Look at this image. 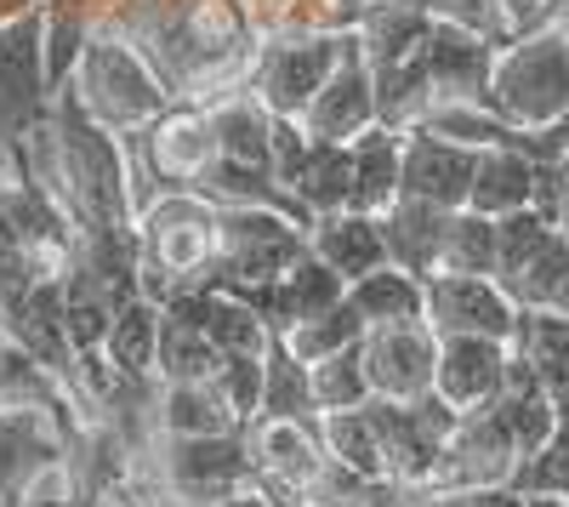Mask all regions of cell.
<instances>
[{
	"mask_svg": "<svg viewBox=\"0 0 569 507\" xmlns=\"http://www.w3.org/2000/svg\"><path fill=\"white\" fill-rule=\"evenodd\" d=\"M137 251H142V297L160 308L182 291H211L222 262V206L194 189H166L137 217Z\"/></svg>",
	"mask_w": 569,
	"mask_h": 507,
	"instance_id": "cell-1",
	"label": "cell"
},
{
	"mask_svg": "<svg viewBox=\"0 0 569 507\" xmlns=\"http://www.w3.org/2000/svg\"><path fill=\"white\" fill-rule=\"evenodd\" d=\"M69 86H74V98L86 103V115L98 126H109L114 137H137V131H149L160 115L177 109L171 86L154 74V63L109 23L91 29L86 58H80Z\"/></svg>",
	"mask_w": 569,
	"mask_h": 507,
	"instance_id": "cell-2",
	"label": "cell"
},
{
	"mask_svg": "<svg viewBox=\"0 0 569 507\" xmlns=\"http://www.w3.org/2000/svg\"><path fill=\"white\" fill-rule=\"evenodd\" d=\"M490 109L518 131H547L569 120V12L496 52Z\"/></svg>",
	"mask_w": 569,
	"mask_h": 507,
	"instance_id": "cell-3",
	"label": "cell"
},
{
	"mask_svg": "<svg viewBox=\"0 0 569 507\" xmlns=\"http://www.w3.org/2000/svg\"><path fill=\"white\" fill-rule=\"evenodd\" d=\"M496 280L525 314H569V228L536 206L501 217Z\"/></svg>",
	"mask_w": 569,
	"mask_h": 507,
	"instance_id": "cell-4",
	"label": "cell"
},
{
	"mask_svg": "<svg viewBox=\"0 0 569 507\" xmlns=\"http://www.w3.org/2000/svg\"><path fill=\"white\" fill-rule=\"evenodd\" d=\"M353 29H279L262 34L257 58H251V91L284 120H302L308 103L325 91V80L337 74L342 52H348Z\"/></svg>",
	"mask_w": 569,
	"mask_h": 507,
	"instance_id": "cell-5",
	"label": "cell"
},
{
	"mask_svg": "<svg viewBox=\"0 0 569 507\" xmlns=\"http://www.w3.org/2000/svg\"><path fill=\"white\" fill-rule=\"evenodd\" d=\"M302 251H308V228L297 217L273 206H222V262L211 291L246 297L257 286H273L297 268Z\"/></svg>",
	"mask_w": 569,
	"mask_h": 507,
	"instance_id": "cell-6",
	"label": "cell"
},
{
	"mask_svg": "<svg viewBox=\"0 0 569 507\" xmlns=\"http://www.w3.org/2000/svg\"><path fill=\"white\" fill-rule=\"evenodd\" d=\"M52 80H46V7L0 29V155L23 177L29 131L52 115Z\"/></svg>",
	"mask_w": 569,
	"mask_h": 507,
	"instance_id": "cell-7",
	"label": "cell"
},
{
	"mask_svg": "<svg viewBox=\"0 0 569 507\" xmlns=\"http://www.w3.org/2000/svg\"><path fill=\"white\" fill-rule=\"evenodd\" d=\"M370 422H376V439H382V456H388V479L393 485H410L421 490L427 474H433V456L439 445L456 434L461 410L445 405L439 394H427L416 405H393V399H370Z\"/></svg>",
	"mask_w": 569,
	"mask_h": 507,
	"instance_id": "cell-8",
	"label": "cell"
},
{
	"mask_svg": "<svg viewBox=\"0 0 569 507\" xmlns=\"http://www.w3.org/2000/svg\"><path fill=\"white\" fill-rule=\"evenodd\" d=\"M251 439V474L257 490H268L279 507L313 501V485L325 479L330 456L319 445V422H284V417H257L246 428Z\"/></svg>",
	"mask_w": 569,
	"mask_h": 507,
	"instance_id": "cell-9",
	"label": "cell"
},
{
	"mask_svg": "<svg viewBox=\"0 0 569 507\" xmlns=\"http://www.w3.org/2000/svg\"><path fill=\"white\" fill-rule=\"evenodd\" d=\"M518 445L507 434V422L496 410H467L456 422V434L439 445L433 474H427L421 490H490V485H512L518 474Z\"/></svg>",
	"mask_w": 569,
	"mask_h": 507,
	"instance_id": "cell-10",
	"label": "cell"
},
{
	"mask_svg": "<svg viewBox=\"0 0 569 507\" xmlns=\"http://www.w3.org/2000/svg\"><path fill=\"white\" fill-rule=\"evenodd\" d=\"M518 308L490 274H433L427 280V326L439 337H496L518 342Z\"/></svg>",
	"mask_w": 569,
	"mask_h": 507,
	"instance_id": "cell-11",
	"label": "cell"
},
{
	"mask_svg": "<svg viewBox=\"0 0 569 507\" xmlns=\"http://www.w3.org/2000/svg\"><path fill=\"white\" fill-rule=\"evenodd\" d=\"M365 371L376 399L416 405L433 394L439 377V331L427 319H405V326H370L365 337Z\"/></svg>",
	"mask_w": 569,
	"mask_h": 507,
	"instance_id": "cell-12",
	"label": "cell"
},
{
	"mask_svg": "<svg viewBox=\"0 0 569 507\" xmlns=\"http://www.w3.org/2000/svg\"><path fill=\"white\" fill-rule=\"evenodd\" d=\"M302 126H308L313 143H337V149H353L365 131L382 126V109H376V69L365 58L359 34H348V52H342L337 74L325 80V91L308 103Z\"/></svg>",
	"mask_w": 569,
	"mask_h": 507,
	"instance_id": "cell-13",
	"label": "cell"
},
{
	"mask_svg": "<svg viewBox=\"0 0 569 507\" xmlns=\"http://www.w3.org/2000/svg\"><path fill=\"white\" fill-rule=\"evenodd\" d=\"M507 365H512V342L496 337H439V377L433 394L445 405L467 410H490L507 388Z\"/></svg>",
	"mask_w": 569,
	"mask_h": 507,
	"instance_id": "cell-14",
	"label": "cell"
},
{
	"mask_svg": "<svg viewBox=\"0 0 569 507\" xmlns=\"http://www.w3.org/2000/svg\"><path fill=\"white\" fill-rule=\"evenodd\" d=\"M507 40L472 34L461 23H433L421 40L427 74H433V98H472L490 103V74H496V52Z\"/></svg>",
	"mask_w": 569,
	"mask_h": 507,
	"instance_id": "cell-15",
	"label": "cell"
},
{
	"mask_svg": "<svg viewBox=\"0 0 569 507\" xmlns=\"http://www.w3.org/2000/svg\"><path fill=\"white\" fill-rule=\"evenodd\" d=\"M472 177H479V149H461L450 137L410 131L405 143V200H427L439 211H467Z\"/></svg>",
	"mask_w": 569,
	"mask_h": 507,
	"instance_id": "cell-16",
	"label": "cell"
},
{
	"mask_svg": "<svg viewBox=\"0 0 569 507\" xmlns=\"http://www.w3.org/2000/svg\"><path fill=\"white\" fill-rule=\"evenodd\" d=\"M166 308L188 314L222 354H268V342H273V326L233 291H182Z\"/></svg>",
	"mask_w": 569,
	"mask_h": 507,
	"instance_id": "cell-17",
	"label": "cell"
},
{
	"mask_svg": "<svg viewBox=\"0 0 569 507\" xmlns=\"http://www.w3.org/2000/svg\"><path fill=\"white\" fill-rule=\"evenodd\" d=\"M308 246L342 274V280H365V274H376L388 262V240H382V217H370V211H330L308 228Z\"/></svg>",
	"mask_w": 569,
	"mask_h": 507,
	"instance_id": "cell-18",
	"label": "cell"
},
{
	"mask_svg": "<svg viewBox=\"0 0 569 507\" xmlns=\"http://www.w3.org/2000/svg\"><path fill=\"white\" fill-rule=\"evenodd\" d=\"M405 143L410 131L376 126L353 143V211L382 217L405 200Z\"/></svg>",
	"mask_w": 569,
	"mask_h": 507,
	"instance_id": "cell-19",
	"label": "cell"
},
{
	"mask_svg": "<svg viewBox=\"0 0 569 507\" xmlns=\"http://www.w3.org/2000/svg\"><path fill=\"white\" fill-rule=\"evenodd\" d=\"M427 29H433V18H427L416 0H376V7H359V18H353V34H359L376 74L410 63L421 52Z\"/></svg>",
	"mask_w": 569,
	"mask_h": 507,
	"instance_id": "cell-20",
	"label": "cell"
},
{
	"mask_svg": "<svg viewBox=\"0 0 569 507\" xmlns=\"http://www.w3.org/2000/svg\"><path fill=\"white\" fill-rule=\"evenodd\" d=\"M445 228H450V211L427 206V200H399L393 211H382L388 262L416 274V280H433V274H439V251H445Z\"/></svg>",
	"mask_w": 569,
	"mask_h": 507,
	"instance_id": "cell-21",
	"label": "cell"
},
{
	"mask_svg": "<svg viewBox=\"0 0 569 507\" xmlns=\"http://www.w3.org/2000/svg\"><path fill=\"white\" fill-rule=\"evenodd\" d=\"M536 182H541V160H530L525 149H479V177H472V211L485 217H512L536 206Z\"/></svg>",
	"mask_w": 569,
	"mask_h": 507,
	"instance_id": "cell-22",
	"label": "cell"
},
{
	"mask_svg": "<svg viewBox=\"0 0 569 507\" xmlns=\"http://www.w3.org/2000/svg\"><path fill=\"white\" fill-rule=\"evenodd\" d=\"M160 428L171 439H206V434H240L251 422L228 405L217 382H160Z\"/></svg>",
	"mask_w": 569,
	"mask_h": 507,
	"instance_id": "cell-23",
	"label": "cell"
},
{
	"mask_svg": "<svg viewBox=\"0 0 569 507\" xmlns=\"http://www.w3.org/2000/svg\"><path fill=\"white\" fill-rule=\"evenodd\" d=\"M284 189H291L313 222L330 217V211H348L353 206V149H337V143H313L308 160L284 177Z\"/></svg>",
	"mask_w": 569,
	"mask_h": 507,
	"instance_id": "cell-24",
	"label": "cell"
},
{
	"mask_svg": "<svg viewBox=\"0 0 569 507\" xmlns=\"http://www.w3.org/2000/svg\"><path fill=\"white\" fill-rule=\"evenodd\" d=\"M348 302L359 308L365 326H405V319H427V280L382 262L376 274L348 286Z\"/></svg>",
	"mask_w": 569,
	"mask_h": 507,
	"instance_id": "cell-25",
	"label": "cell"
},
{
	"mask_svg": "<svg viewBox=\"0 0 569 507\" xmlns=\"http://www.w3.org/2000/svg\"><path fill=\"white\" fill-rule=\"evenodd\" d=\"M257 417H284V422H319V399H313V365L297 359V348L273 331L268 342V382H262V410Z\"/></svg>",
	"mask_w": 569,
	"mask_h": 507,
	"instance_id": "cell-26",
	"label": "cell"
},
{
	"mask_svg": "<svg viewBox=\"0 0 569 507\" xmlns=\"http://www.w3.org/2000/svg\"><path fill=\"white\" fill-rule=\"evenodd\" d=\"M217 371H222V348H217L188 314L166 308L154 377H160V382H217Z\"/></svg>",
	"mask_w": 569,
	"mask_h": 507,
	"instance_id": "cell-27",
	"label": "cell"
},
{
	"mask_svg": "<svg viewBox=\"0 0 569 507\" xmlns=\"http://www.w3.org/2000/svg\"><path fill=\"white\" fill-rule=\"evenodd\" d=\"M160 319H166V308H160L154 297H131V302L114 314L103 354L120 365L126 377H154V359H160Z\"/></svg>",
	"mask_w": 569,
	"mask_h": 507,
	"instance_id": "cell-28",
	"label": "cell"
},
{
	"mask_svg": "<svg viewBox=\"0 0 569 507\" xmlns=\"http://www.w3.org/2000/svg\"><path fill=\"white\" fill-rule=\"evenodd\" d=\"M512 348L541 371L547 394L569 417V314H525L518 319V342Z\"/></svg>",
	"mask_w": 569,
	"mask_h": 507,
	"instance_id": "cell-29",
	"label": "cell"
},
{
	"mask_svg": "<svg viewBox=\"0 0 569 507\" xmlns=\"http://www.w3.org/2000/svg\"><path fill=\"white\" fill-rule=\"evenodd\" d=\"M319 445L330 463H342L365 479H388V456H382V439H376V422L370 410H325L319 417Z\"/></svg>",
	"mask_w": 569,
	"mask_h": 507,
	"instance_id": "cell-30",
	"label": "cell"
},
{
	"mask_svg": "<svg viewBox=\"0 0 569 507\" xmlns=\"http://www.w3.org/2000/svg\"><path fill=\"white\" fill-rule=\"evenodd\" d=\"M496 262H501V217H485L472 206L450 211L439 274H490V280H496Z\"/></svg>",
	"mask_w": 569,
	"mask_h": 507,
	"instance_id": "cell-31",
	"label": "cell"
},
{
	"mask_svg": "<svg viewBox=\"0 0 569 507\" xmlns=\"http://www.w3.org/2000/svg\"><path fill=\"white\" fill-rule=\"evenodd\" d=\"M365 337H370V326L359 319L353 302H337V308H325V314H313V319H302V326L284 331V342H291L297 359H308V365L342 354V348H359Z\"/></svg>",
	"mask_w": 569,
	"mask_h": 507,
	"instance_id": "cell-32",
	"label": "cell"
},
{
	"mask_svg": "<svg viewBox=\"0 0 569 507\" xmlns=\"http://www.w3.org/2000/svg\"><path fill=\"white\" fill-rule=\"evenodd\" d=\"M313 399H319V417H325V410H359V405L376 399L370 371H365V342L313 365Z\"/></svg>",
	"mask_w": 569,
	"mask_h": 507,
	"instance_id": "cell-33",
	"label": "cell"
},
{
	"mask_svg": "<svg viewBox=\"0 0 569 507\" xmlns=\"http://www.w3.org/2000/svg\"><path fill=\"white\" fill-rule=\"evenodd\" d=\"M512 490H525V496H569V417H563V428L536 456L518 463Z\"/></svg>",
	"mask_w": 569,
	"mask_h": 507,
	"instance_id": "cell-34",
	"label": "cell"
},
{
	"mask_svg": "<svg viewBox=\"0 0 569 507\" xmlns=\"http://www.w3.org/2000/svg\"><path fill=\"white\" fill-rule=\"evenodd\" d=\"M262 382H268V354H222L217 388L246 422H257V410H262Z\"/></svg>",
	"mask_w": 569,
	"mask_h": 507,
	"instance_id": "cell-35",
	"label": "cell"
},
{
	"mask_svg": "<svg viewBox=\"0 0 569 507\" xmlns=\"http://www.w3.org/2000/svg\"><path fill=\"white\" fill-rule=\"evenodd\" d=\"M416 7L433 18V23H461V29H472V34L507 40V29H501V0H416Z\"/></svg>",
	"mask_w": 569,
	"mask_h": 507,
	"instance_id": "cell-36",
	"label": "cell"
},
{
	"mask_svg": "<svg viewBox=\"0 0 569 507\" xmlns=\"http://www.w3.org/2000/svg\"><path fill=\"white\" fill-rule=\"evenodd\" d=\"M558 18H563V0H501V29H507V40L536 34V29H547V23H558Z\"/></svg>",
	"mask_w": 569,
	"mask_h": 507,
	"instance_id": "cell-37",
	"label": "cell"
},
{
	"mask_svg": "<svg viewBox=\"0 0 569 507\" xmlns=\"http://www.w3.org/2000/svg\"><path fill=\"white\" fill-rule=\"evenodd\" d=\"M86 507H142V501L114 479V485H98V490H91V501H86Z\"/></svg>",
	"mask_w": 569,
	"mask_h": 507,
	"instance_id": "cell-38",
	"label": "cell"
},
{
	"mask_svg": "<svg viewBox=\"0 0 569 507\" xmlns=\"http://www.w3.org/2000/svg\"><path fill=\"white\" fill-rule=\"evenodd\" d=\"M211 507H279L268 490H257V485H246V490H233V496H222V501H211Z\"/></svg>",
	"mask_w": 569,
	"mask_h": 507,
	"instance_id": "cell-39",
	"label": "cell"
},
{
	"mask_svg": "<svg viewBox=\"0 0 569 507\" xmlns=\"http://www.w3.org/2000/svg\"><path fill=\"white\" fill-rule=\"evenodd\" d=\"M46 0H0V29L7 23H18V18H29V12H40Z\"/></svg>",
	"mask_w": 569,
	"mask_h": 507,
	"instance_id": "cell-40",
	"label": "cell"
},
{
	"mask_svg": "<svg viewBox=\"0 0 569 507\" xmlns=\"http://www.w3.org/2000/svg\"><path fill=\"white\" fill-rule=\"evenodd\" d=\"M518 507H569V501H563V496H525Z\"/></svg>",
	"mask_w": 569,
	"mask_h": 507,
	"instance_id": "cell-41",
	"label": "cell"
},
{
	"mask_svg": "<svg viewBox=\"0 0 569 507\" xmlns=\"http://www.w3.org/2000/svg\"><path fill=\"white\" fill-rule=\"evenodd\" d=\"M348 7H353V18H359V7H376V0H348Z\"/></svg>",
	"mask_w": 569,
	"mask_h": 507,
	"instance_id": "cell-42",
	"label": "cell"
},
{
	"mask_svg": "<svg viewBox=\"0 0 569 507\" xmlns=\"http://www.w3.org/2000/svg\"><path fill=\"white\" fill-rule=\"evenodd\" d=\"M297 507H325V501H297Z\"/></svg>",
	"mask_w": 569,
	"mask_h": 507,
	"instance_id": "cell-43",
	"label": "cell"
},
{
	"mask_svg": "<svg viewBox=\"0 0 569 507\" xmlns=\"http://www.w3.org/2000/svg\"><path fill=\"white\" fill-rule=\"evenodd\" d=\"M563 12H569V0H563Z\"/></svg>",
	"mask_w": 569,
	"mask_h": 507,
	"instance_id": "cell-44",
	"label": "cell"
},
{
	"mask_svg": "<svg viewBox=\"0 0 569 507\" xmlns=\"http://www.w3.org/2000/svg\"><path fill=\"white\" fill-rule=\"evenodd\" d=\"M563 501H569V496H563Z\"/></svg>",
	"mask_w": 569,
	"mask_h": 507,
	"instance_id": "cell-45",
	"label": "cell"
}]
</instances>
